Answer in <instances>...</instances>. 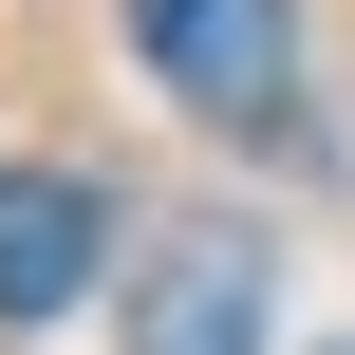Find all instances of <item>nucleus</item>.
Wrapping results in <instances>:
<instances>
[{
    "mask_svg": "<svg viewBox=\"0 0 355 355\" xmlns=\"http://www.w3.org/2000/svg\"><path fill=\"white\" fill-rule=\"evenodd\" d=\"M131 355H262V243L243 225H168V262L131 300Z\"/></svg>",
    "mask_w": 355,
    "mask_h": 355,
    "instance_id": "obj_2",
    "label": "nucleus"
},
{
    "mask_svg": "<svg viewBox=\"0 0 355 355\" xmlns=\"http://www.w3.org/2000/svg\"><path fill=\"white\" fill-rule=\"evenodd\" d=\"M94 243H112V225H94L75 168H0V318H56V300L94 281Z\"/></svg>",
    "mask_w": 355,
    "mask_h": 355,
    "instance_id": "obj_3",
    "label": "nucleus"
},
{
    "mask_svg": "<svg viewBox=\"0 0 355 355\" xmlns=\"http://www.w3.org/2000/svg\"><path fill=\"white\" fill-rule=\"evenodd\" d=\"M131 37H150V75H168L187 112H225V131H262V112L300 94V0H131Z\"/></svg>",
    "mask_w": 355,
    "mask_h": 355,
    "instance_id": "obj_1",
    "label": "nucleus"
}]
</instances>
